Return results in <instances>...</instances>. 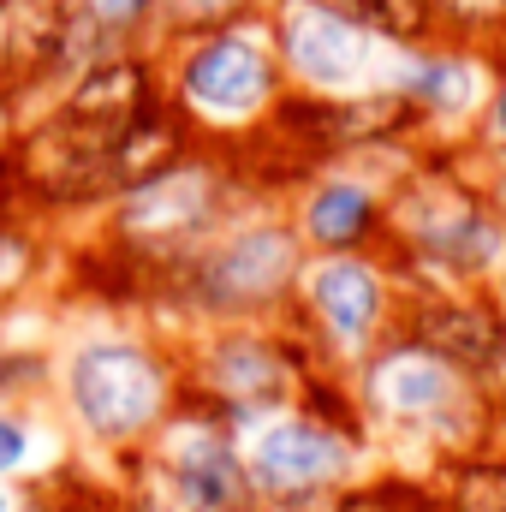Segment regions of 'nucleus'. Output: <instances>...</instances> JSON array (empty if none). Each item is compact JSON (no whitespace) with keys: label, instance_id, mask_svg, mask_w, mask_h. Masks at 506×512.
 Returning <instances> with one entry per match:
<instances>
[{"label":"nucleus","instance_id":"obj_1","mask_svg":"<svg viewBox=\"0 0 506 512\" xmlns=\"http://www.w3.org/2000/svg\"><path fill=\"white\" fill-rule=\"evenodd\" d=\"M239 459L262 501H322L346 489L358 465V435L322 411H268L245 435Z\"/></svg>","mask_w":506,"mask_h":512},{"label":"nucleus","instance_id":"obj_2","mask_svg":"<svg viewBox=\"0 0 506 512\" xmlns=\"http://www.w3.org/2000/svg\"><path fill=\"white\" fill-rule=\"evenodd\" d=\"M167 364L149 346L131 340H90L72 364H66V405L84 423V435L96 441H137L149 429H161L167 417Z\"/></svg>","mask_w":506,"mask_h":512},{"label":"nucleus","instance_id":"obj_3","mask_svg":"<svg viewBox=\"0 0 506 512\" xmlns=\"http://www.w3.org/2000/svg\"><path fill=\"white\" fill-rule=\"evenodd\" d=\"M155 512H251L256 489L239 459V435L215 411H179L155 435L149 459Z\"/></svg>","mask_w":506,"mask_h":512},{"label":"nucleus","instance_id":"obj_4","mask_svg":"<svg viewBox=\"0 0 506 512\" xmlns=\"http://www.w3.org/2000/svg\"><path fill=\"white\" fill-rule=\"evenodd\" d=\"M280 90V66L251 24H215L179 54V102L209 126L256 120Z\"/></svg>","mask_w":506,"mask_h":512},{"label":"nucleus","instance_id":"obj_5","mask_svg":"<svg viewBox=\"0 0 506 512\" xmlns=\"http://www.w3.org/2000/svg\"><path fill=\"white\" fill-rule=\"evenodd\" d=\"M364 393H370L376 417L399 423V429L441 435V441H453L471 423V382L447 358H435L429 346H417V340L381 352L376 364H370Z\"/></svg>","mask_w":506,"mask_h":512},{"label":"nucleus","instance_id":"obj_6","mask_svg":"<svg viewBox=\"0 0 506 512\" xmlns=\"http://www.w3.org/2000/svg\"><path fill=\"white\" fill-rule=\"evenodd\" d=\"M387 221L411 239L417 256H429V262H441V268H459V274H477L489 256L501 251L495 215H489L471 191H459L453 179H429V173H423V179L393 203Z\"/></svg>","mask_w":506,"mask_h":512},{"label":"nucleus","instance_id":"obj_7","mask_svg":"<svg viewBox=\"0 0 506 512\" xmlns=\"http://www.w3.org/2000/svg\"><path fill=\"white\" fill-rule=\"evenodd\" d=\"M215 179L191 161H167L161 173H149L137 191H131L126 209V233L137 239V251H161L179 256L185 245L203 239V227L215 221Z\"/></svg>","mask_w":506,"mask_h":512},{"label":"nucleus","instance_id":"obj_8","mask_svg":"<svg viewBox=\"0 0 506 512\" xmlns=\"http://www.w3.org/2000/svg\"><path fill=\"white\" fill-rule=\"evenodd\" d=\"M292 274H298V239L286 227H251L233 245L203 256L197 286L221 310H256V304H274L292 286Z\"/></svg>","mask_w":506,"mask_h":512},{"label":"nucleus","instance_id":"obj_9","mask_svg":"<svg viewBox=\"0 0 506 512\" xmlns=\"http://www.w3.org/2000/svg\"><path fill=\"white\" fill-rule=\"evenodd\" d=\"M280 54H286V66H292L304 84H316V90H358V84H370V72H376L381 42L364 36V30H352V24H340L334 12H316V6L298 0V6L280 18Z\"/></svg>","mask_w":506,"mask_h":512},{"label":"nucleus","instance_id":"obj_10","mask_svg":"<svg viewBox=\"0 0 506 512\" xmlns=\"http://www.w3.org/2000/svg\"><path fill=\"white\" fill-rule=\"evenodd\" d=\"M203 393L215 399V411L227 417H251V411H286V393L298 387V364L251 334H227L221 346L203 352V370H197Z\"/></svg>","mask_w":506,"mask_h":512},{"label":"nucleus","instance_id":"obj_11","mask_svg":"<svg viewBox=\"0 0 506 512\" xmlns=\"http://www.w3.org/2000/svg\"><path fill=\"white\" fill-rule=\"evenodd\" d=\"M304 298H310L316 322H322L334 340H346V346L376 328L381 304H387L381 274L370 262H358V256H322V262L310 268V280H304Z\"/></svg>","mask_w":506,"mask_h":512},{"label":"nucleus","instance_id":"obj_12","mask_svg":"<svg viewBox=\"0 0 506 512\" xmlns=\"http://www.w3.org/2000/svg\"><path fill=\"white\" fill-rule=\"evenodd\" d=\"M304 233L328 256H346L352 245H364L376 233V197L358 179H322L304 197Z\"/></svg>","mask_w":506,"mask_h":512},{"label":"nucleus","instance_id":"obj_13","mask_svg":"<svg viewBox=\"0 0 506 512\" xmlns=\"http://www.w3.org/2000/svg\"><path fill=\"white\" fill-rule=\"evenodd\" d=\"M316 12H334L340 24L376 36V42H423L435 24V0H304Z\"/></svg>","mask_w":506,"mask_h":512},{"label":"nucleus","instance_id":"obj_14","mask_svg":"<svg viewBox=\"0 0 506 512\" xmlns=\"http://www.w3.org/2000/svg\"><path fill=\"white\" fill-rule=\"evenodd\" d=\"M471 96H477V78L465 60H411V72L399 84V102L429 108V114H459V108H471Z\"/></svg>","mask_w":506,"mask_h":512},{"label":"nucleus","instance_id":"obj_15","mask_svg":"<svg viewBox=\"0 0 506 512\" xmlns=\"http://www.w3.org/2000/svg\"><path fill=\"white\" fill-rule=\"evenodd\" d=\"M453 512H506V465H465L453 483Z\"/></svg>","mask_w":506,"mask_h":512},{"label":"nucleus","instance_id":"obj_16","mask_svg":"<svg viewBox=\"0 0 506 512\" xmlns=\"http://www.w3.org/2000/svg\"><path fill=\"white\" fill-rule=\"evenodd\" d=\"M24 274H30V245L0 221V298H12L24 286Z\"/></svg>","mask_w":506,"mask_h":512},{"label":"nucleus","instance_id":"obj_17","mask_svg":"<svg viewBox=\"0 0 506 512\" xmlns=\"http://www.w3.org/2000/svg\"><path fill=\"white\" fill-rule=\"evenodd\" d=\"M24 459H30V423L12 417V411H0V483H6Z\"/></svg>","mask_w":506,"mask_h":512},{"label":"nucleus","instance_id":"obj_18","mask_svg":"<svg viewBox=\"0 0 506 512\" xmlns=\"http://www.w3.org/2000/svg\"><path fill=\"white\" fill-rule=\"evenodd\" d=\"M60 6H72V12L102 18V24H114V30H120V24H131V18L149 6V0H60Z\"/></svg>","mask_w":506,"mask_h":512},{"label":"nucleus","instance_id":"obj_19","mask_svg":"<svg viewBox=\"0 0 506 512\" xmlns=\"http://www.w3.org/2000/svg\"><path fill=\"white\" fill-rule=\"evenodd\" d=\"M483 131H489V143H501V149H506V90L489 102V120H483Z\"/></svg>","mask_w":506,"mask_h":512},{"label":"nucleus","instance_id":"obj_20","mask_svg":"<svg viewBox=\"0 0 506 512\" xmlns=\"http://www.w3.org/2000/svg\"><path fill=\"white\" fill-rule=\"evenodd\" d=\"M453 12H471V18H495V12H506V0H447Z\"/></svg>","mask_w":506,"mask_h":512},{"label":"nucleus","instance_id":"obj_21","mask_svg":"<svg viewBox=\"0 0 506 512\" xmlns=\"http://www.w3.org/2000/svg\"><path fill=\"white\" fill-rule=\"evenodd\" d=\"M0 512H18V495H12L6 483H0Z\"/></svg>","mask_w":506,"mask_h":512},{"label":"nucleus","instance_id":"obj_22","mask_svg":"<svg viewBox=\"0 0 506 512\" xmlns=\"http://www.w3.org/2000/svg\"><path fill=\"white\" fill-rule=\"evenodd\" d=\"M6 6H18V0H0V12H6Z\"/></svg>","mask_w":506,"mask_h":512},{"label":"nucleus","instance_id":"obj_23","mask_svg":"<svg viewBox=\"0 0 506 512\" xmlns=\"http://www.w3.org/2000/svg\"><path fill=\"white\" fill-rule=\"evenodd\" d=\"M501 280H506V274H501Z\"/></svg>","mask_w":506,"mask_h":512}]
</instances>
